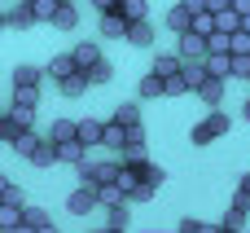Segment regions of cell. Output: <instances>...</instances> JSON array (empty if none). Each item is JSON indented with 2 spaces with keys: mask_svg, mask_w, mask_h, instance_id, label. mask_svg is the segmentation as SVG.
Instances as JSON below:
<instances>
[{
  "mask_svg": "<svg viewBox=\"0 0 250 233\" xmlns=\"http://www.w3.org/2000/svg\"><path fill=\"white\" fill-rule=\"evenodd\" d=\"M79 70V62H75V53H57L53 62H48V79L57 84V79H66V75H75Z\"/></svg>",
  "mask_w": 250,
  "mask_h": 233,
  "instance_id": "obj_14",
  "label": "cell"
},
{
  "mask_svg": "<svg viewBox=\"0 0 250 233\" xmlns=\"http://www.w3.org/2000/svg\"><path fill=\"white\" fill-rule=\"evenodd\" d=\"M26 4H31V0H26Z\"/></svg>",
  "mask_w": 250,
  "mask_h": 233,
  "instance_id": "obj_43",
  "label": "cell"
},
{
  "mask_svg": "<svg viewBox=\"0 0 250 233\" xmlns=\"http://www.w3.org/2000/svg\"><path fill=\"white\" fill-rule=\"evenodd\" d=\"M233 207L237 211H250V172L237 181V194H233Z\"/></svg>",
  "mask_w": 250,
  "mask_h": 233,
  "instance_id": "obj_33",
  "label": "cell"
},
{
  "mask_svg": "<svg viewBox=\"0 0 250 233\" xmlns=\"http://www.w3.org/2000/svg\"><path fill=\"white\" fill-rule=\"evenodd\" d=\"M242 119H246V123H250V101H246V106H242Z\"/></svg>",
  "mask_w": 250,
  "mask_h": 233,
  "instance_id": "obj_40",
  "label": "cell"
},
{
  "mask_svg": "<svg viewBox=\"0 0 250 233\" xmlns=\"http://www.w3.org/2000/svg\"><path fill=\"white\" fill-rule=\"evenodd\" d=\"M66 207H70L75 216H88L92 207H101V194H97V185H88V181H83V185L70 194V203H66Z\"/></svg>",
  "mask_w": 250,
  "mask_h": 233,
  "instance_id": "obj_4",
  "label": "cell"
},
{
  "mask_svg": "<svg viewBox=\"0 0 250 233\" xmlns=\"http://www.w3.org/2000/svg\"><path fill=\"white\" fill-rule=\"evenodd\" d=\"M101 31H105V40H127V18L123 13H101Z\"/></svg>",
  "mask_w": 250,
  "mask_h": 233,
  "instance_id": "obj_17",
  "label": "cell"
},
{
  "mask_svg": "<svg viewBox=\"0 0 250 233\" xmlns=\"http://www.w3.org/2000/svg\"><path fill=\"white\" fill-rule=\"evenodd\" d=\"M22 229H26V233H48V229H53V220H48L40 207H26V211H22Z\"/></svg>",
  "mask_w": 250,
  "mask_h": 233,
  "instance_id": "obj_18",
  "label": "cell"
},
{
  "mask_svg": "<svg viewBox=\"0 0 250 233\" xmlns=\"http://www.w3.org/2000/svg\"><path fill=\"white\" fill-rule=\"evenodd\" d=\"M167 31H176V35H180V31H193V9H189L185 0H176V4L167 9Z\"/></svg>",
  "mask_w": 250,
  "mask_h": 233,
  "instance_id": "obj_9",
  "label": "cell"
},
{
  "mask_svg": "<svg viewBox=\"0 0 250 233\" xmlns=\"http://www.w3.org/2000/svg\"><path fill=\"white\" fill-rule=\"evenodd\" d=\"M127 44H136V48H149V44H154V26H149V18L127 22Z\"/></svg>",
  "mask_w": 250,
  "mask_h": 233,
  "instance_id": "obj_11",
  "label": "cell"
},
{
  "mask_svg": "<svg viewBox=\"0 0 250 233\" xmlns=\"http://www.w3.org/2000/svg\"><path fill=\"white\" fill-rule=\"evenodd\" d=\"M79 141H83L88 150L105 145V123H101V119H79Z\"/></svg>",
  "mask_w": 250,
  "mask_h": 233,
  "instance_id": "obj_10",
  "label": "cell"
},
{
  "mask_svg": "<svg viewBox=\"0 0 250 233\" xmlns=\"http://www.w3.org/2000/svg\"><path fill=\"white\" fill-rule=\"evenodd\" d=\"M97 4V13H119L123 9V0H92Z\"/></svg>",
  "mask_w": 250,
  "mask_h": 233,
  "instance_id": "obj_38",
  "label": "cell"
},
{
  "mask_svg": "<svg viewBox=\"0 0 250 233\" xmlns=\"http://www.w3.org/2000/svg\"><path fill=\"white\" fill-rule=\"evenodd\" d=\"M242 225H246V211H237V207H233V211L224 216V225H220V229H242Z\"/></svg>",
  "mask_w": 250,
  "mask_h": 233,
  "instance_id": "obj_37",
  "label": "cell"
},
{
  "mask_svg": "<svg viewBox=\"0 0 250 233\" xmlns=\"http://www.w3.org/2000/svg\"><path fill=\"white\" fill-rule=\"evenodd\" d=\"M114 119H119L123 128H141V106H136V101H123V106L114 110Z\"/></svg>",
  "mask_w": 250,
  "mask_h": 233,
  "instance_id": "obj_27",
  "label": "cell"
},
{
  "mask_svg": "<svg viewBox=\"0 0 250 233\" xmlns=\"http://www.w3.org/2000/svg\"><path fill=\"white\" fill-rule=\"evenodd\" d=\"M62 4H75V0H62Z\"/></svg>",
  "mask_w": 250,
  "mask_h": 233,
  "instance_id": "obj_42",
  "label": "cell"
},
{
  "mask_svg": "<svg viewBox=\"0 0 250 233\" xmlns=\"http://www.w3.org/2000/svg\"><path fill=\"white\" fill-rule=\"evenodd\" d=\"M88 88H92V75H88L83 66H79L75 75H66V79H57V93H62V97H83Z\"/></svg>",
  "mask_w": 250,
  "mask_h": 233,
  "instance_id": "obj_7",
  "label": "cell"
},
{
  "mask_svg": "<svg viewBox=\"0 0 250 233\" xmlns=\"http://www.w3.org/2000/svg\"><path fill=\"white\" fill-rule=\"evenodd\" d=\"M119 159H145V123L141 128H127V141H123Z\"/></svg>",
  "mask_w": 250,
  "mask_h": 233,
  "instance_id": "obj_12",
  "label": "cell"
},
{
  "mask_svg": "<svg viewBox=\"0 0 250 233\" xmlns=\"http://www.w3.org/2000/svg\"><path fill=\"white\" fill-rule=\"evenodd\" d=\"M123 141H127V128H123L119 119H110V123H105V150H114V154H119V150H123Z\"/></svg>",
  "mask_w": 250,
  "mask_h": 233,
  "instance_id": "obj_24",
  "label": "cell"
},
{
  "mask_svg": "<svg viewBox=\"0 0 250 233\" xmlns=\"http://www.w3.org/2000/svg\"><path fill=\"white\" fill-rule=\"evenodd\" d=\"M48 137H53V141H70V137H79V119H53V123H48Z\"/></svg>",
  "mask_w": 250,
  "mask_h": 233,
  "instance_id": "obj_22",
  "label": "cell"
},
{
  "mask_svg": "<svg viewBox=\"0 0 250 233\" xmlns=\"http://www.w3.org/2000/svg\"><path fill=\"white\" fill-rule=\"evenodd\" d=\"M127 22H136V18H149V0H123V9H119Z\"/></svg>",
  "mask_w": 250,
  "mask_h": 233,
  "instance_id": "obj_30",
  "label": "cell"
},
{
  "mask_svg": "<svg viewBox=\"0 0 250 233\" xmlns=\"http://www.w3.org/2000/svg\"><path fill=\"white\" fill-rule=\"evenodd\" d=\"M136 97H145V101H154V97H167V79L149 66L145 75H141V84H136Z\"/></svg>",
  "mask_w": 250,
  "mask_h": 233,
  "instance_id": "obj_8",
  "label": "cell"
},
{
  "mask_svg": "<svg viewBox=\"0 0 250 233\" xmlns=\"http://www.w3.org/2000/svg\"><path fill=\"white\" fill-rule=\"evenodd\" d=\"M88 75H92V84H110V79H114V62L101 57L97 66H88Z\"/></svg>",
  "mask_w": 250,
  "mask_h": 233,
  "instance_id": "obj_31",
  "label": "cell"
},
{
  "mask_svg": "<svg viewBox=\"0 0 250 233\" xmlns=\"http://www.w3.org/2000/svg\"><path fill=\"white\" fill-rule=\"evenodd\" d=\"M22 211L26 207H9V203H0V229H22Z\"/></svg>",
  "mask_w": 250,
  "mask_h": 233,
  "instance_id": "obj_29",
  "label": "cell"
},
{
  "mask_svg": "<svg viewBox=\"0 0 250 233\" xmlns=\"http://www.w3.org/2000/svg\"><path fill=\"white\" fill-rule=\"evenodd\" d=\"M198 97H202L207 106H220V101H224V75H207L202 88H198Z\"/></svg>",
  "mask_w": 250,
  "mask_h": 233,
  "instance_id": "obj_16",
  "label": "cell"
},
{
  "mask_svg": "<svg viewBox=\"0 0 250 233\" xmlns=\"http://www.w3.org/2000/svg\"><path fill=\"white\" fill-rule=\"evenodd\" d=\"M70 53H75V62H79V66H83V70H88V66H97V62H101V48H97V44H92V40H83V44H75V48H70Z\"/></svg>",
  "mask_w": 250,
  "mask_h": 233,
  "instance_id": "obj_20",
  "label": "cell"
},
{
  "mask_svg": "<svg viewBox=\"0 0 250 233\" xmlns=\"http://www.w3.org/2000/svg\"><path fill=\"white\" fill-rule=\"evenodd\" d=\"M97 194H101V207H123V203H132V198H127V189H123L119 181H110V185H101Z\"/></svg>",
  "mask_w": 250,
  "mask_h": 233,
  "instance_id": "obj_19",
  "label": "cell"
},
{
  "mask_svg": "<svg viewBox=\"0 0 250 233\" xmlns=\"http://www.w3.org/2000/svg\"><path fill=\"white\" fill-rule=\"evenodd\" d=\"M141 176H145V185H154V189H158V185H163V176H167V172H163V167H158V163H149V159H145V163H141Z\"/></svg>",
  "mask_w": 250,
  "mask_h": 233,
  "instance_id": "obj_35",
  "label": "cell"
},
{
  "mask_svg": "<svg viewBox=\"0 0 250 233\" xmlns=\"http://www.w3.org/2000/svg\"><path fill=\"white\" fill-rule=\"evenodd\" d=\"M154 70L163 79H176V75H185V57L180 53H163V57H154Z\"/></svg>",
  "mask_w": 250,
  "mask_h": 233,
  "instance_id": "obj_15",
  "label": "cell"
},
{
  "mask_svg": "<svg viewBox=\"0 0 250 233\" xmlns=\"http://www.w3.org/2000/svg\"><path fill=\"white\" fill-rule=\"evenodd\" d=\"M233 79L250 84V53H233Z\"/></svg>",
  "mask_w": 250,
  "mask_h": 233,
  "instance_id": "obj_34",
  "label": "cell"
},
{
  "mask_svg": "<svg viewBox=\"0 0 250 233\" xmlns=\"http://www.w3.org/2000/svg\"><path fill=\"white\" fill-rule=\"evenodd\" d=\"M53 26H57V31H75V26H79V9H75V4H62L57 18H53Z\"/></svg>",
  "mask_w": 250,
  "mask_h": 233,
  "instance_id": "obj_26",
  "label": "cell"
},
{
  "mask_svg": "<svg viewBox=\"0 0 250 233\" xmlns=\"http://www.w3.org/2000/svg\"><path fill=\"white\" fill-rule=\"evenodd\" d=\"M176 53H180V57H207V53H211V40H207L202 31H180V35H176Z\"/></svg>",
  "mask_w": 250,
  "mask_h": 233,
  "instance_id": "obj_2",
  "label": "cell"
},
{
  "mask_svg": "<svg viewBox=\"0 0 250 233\" xmlns=\"http://www.w3.org/2000/svg\"><path fill=\"white\" fill-rule=\"evenodd\" d=\"M105 225H110L114 233L127 229V225H132V211H127V203H123V207H105Z\"/></svg>",
  "mask_w": 250,
  "mask_h": 233,
  "instance_id": "obj_25",
  "label": "cell"
},
{
  "mask_svg": "<svg viewBox=\"0 0 250 233\" xmlns=\"http://www.w3.org/2000/svg\"><path fill=\"white\" fill-rule=\"evenodd\" d=\"M57 9H62V0H31L35 22H53V18H57Z\"/></svg>",
  "mask_w": 250,
  "mask_h": 233,
  "instance_id": "obj_28",
  "label": "cell"
},
{
  "mask_svg": "<svg viewBox=\"0 0 250 233\" xmlns=\"http://www.w3.org/2000/svg\"><path fill=\"white\" fill-rule=\"evenodd\" d=\"M180 229L185 233H211V225H202V220H180Z\"/></svg>",
  "mask_w": 250,
  "mask_h": 233,
  "instance_id": "obj_39",
  "label": "cell"
},
{
  "mask_svg": "<svg viewBox=\"0 0 250 233\" xmlns=\"http://www.w3.org/2000/svg\"><path fill=\"white\" fill-rule=\"evenodd\" d=\"M31 163H35V167H53V163H62L57 141H53L48 132H40V141H35V150H31Z\"/></svg>",
  "mask_w": 250,
  "mask_h": 233,
  "instance_id": "obj_5",
  "label": "cell"
},
{
  "mask_svg": "<svg viewBox=\"0 0 250 233\" xmlns=\"http://www.w3.org/2000/svg\"><path fill=\"white\" fill-rule=\"evenodd\" d=\"M0 203H9V207H26L22 189H18V185H9V181H0Z\"/></svg>",
  "mask_w": 250,
  "mask_h": 233,
  "instance_id": "obj_32",
  "label": "cell"
},
{
  "mask_svg": "<svg viewBox=\"0 0 250 233\" xmlns=\"http://www.w3.org/2000/svg\"><path fill=\"white\" fill-rule=\"evenodd\" d=\"M57 154H62V163H70V167H79V163L88 159V145H83L79 137H70V141H57Z\"/></svg>",
  "mask_w": 250,
  "mask_h": 233,
  "instance_id": "obj_13",
  "label": "cell"
},
{
  "mask_svg": "<svg viewBox=\"0 0 250 233\" xmlns=\"http://www.w3.org/2000/svg\"><path fill=\"white\" fill-rule=\"evenodd\" d=\"M48 66H13V88H44Z\"/></svg>",
  "mask_w": 250,
  "mask_h": 233,
  "instance_id": "obj_6",
  "label": "cell"
},
{
  "mask_svg": "<svg viewBox=\"0 0 250 233\" xmlns=\"http://www.w3.org/2000/svg\"><path fill=\"white\" fill-rule=\"evenodd\" d=\"M233 53H250V31H246V26L233 31Z\"/></svg>",
  "mask_w": 250,
  "mask_h": 233,
  "instance_id": "obj_36",
  "label": "cell"
},
{
  "mask_svg": "<svg viewBox=\"0 0 250 233\" xmlns=\"http://www.w3.org/2000/svg\"><path fill=\"white\" fill-rule=\"evenodd\" d=\"M4 26H9V31H26V26H35L31 4H26V0H9V9H4Z\"/></svg>",
  "mask_w": 250,
  "mask_h": 233,
  "instance_id": "obj_3",
  "label": "cell"
},
{
  "mask_svg": "<svg viewBox=\"0 0 250 233\" xmlns=\"http://www.w3.org/2000/svg\"><path fill=\"white\" fill-rule=\"evenodd\" d=\"M22 132H26V128H22V123H18L13 115H0V141H4L9 150L18 145V137H22Z\"/></svg>",
  "mask_w": 250,
  "mask_h": 233,
  "instance_id": "obj_21",
  "label": "cell"
},
{
  "mask_svg": "<svg viewBox=\"0 0 250 233\" xmlns=\"http://www.w3.org/2000/svg\"><path fill=\"white\" fill-rule=\"evenodd\" d=\"M224 132H229V115H224L220 106H211V115L193 128V145H211V141H220Z\"/></svg>",
  "mask_w": 250,
  "mask_h": 233,
  "instance_id": "obj_1",
  "label": "cell"
},
{
  "mask_svg": "<svg viewBox=\"0 0 250 233\" xmlns=\"http://www.w3.org/2000/svg\"><path fill=\"white\" fill-rule=\"evenodd\" d=\"M207 70L229 79V75H233V53H207Z\"/></svg>",
  "mask_w": 250,
  "mask_h": 233,
  "instance_id": "obj_23",
  "label": "cell"
},
{
  "mask_svg": "<svg viewBox=\"0 0 250 233\" xmlns=\"http://www.w3.org/2000/svg\"><path fill=\"white\" fill-rule=\"evenodd\" d=\"M242 26H246V31H250V13H246V18H242Z\"/></svg>",
  "mask_w": 250,
  "mask_h": 233,
  "instance_id": "obj_41",
  "label": "cell"
}]
</instances>
